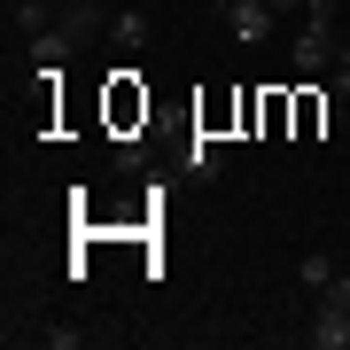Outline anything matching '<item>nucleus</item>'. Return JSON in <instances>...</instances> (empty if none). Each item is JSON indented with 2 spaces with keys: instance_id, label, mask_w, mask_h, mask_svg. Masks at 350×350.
I'll return each mask as SVG.
<instances>
[{
  "instance_id": "11",
  "label": "nucleus",
  "mask_w": 350,
  "mask_h": 350,
  "mask_svg": "<svg viewBox=\"0 0 350 350\" xmlns=\"http://www.w3.org/2000/svg\"><path fill=\"white\" fill-rule=\"evenodd\" d=\"M202 8H218V16H234V8H241V0H202Z\"/></svg>"
},
{
  "instance_id": "6",
  "label": "nucleus",
  "mask_w": 350,
  "mask_h": 350,
  "mask_svg": "<svg viewBox=\"0 0 350 350\" xmlns=\"http://www.w3.org/2000/svg\"><path fill=\"white\" fill-rule=\"evenodd\" d=\"M218 163H226L218 133H195V140H187V172H195V179H218Z\"/></svg>"
},
{
  "instance_id": "8",
  "label": "nucleus",
  "mask_w": 350,
  "mask_h": 350,
  "mask_svg": "<svg viewBox=\"0 0 350 350\" xmlns=\"http://www.w3.org/2000/svg\"><path fill=\"white\" fill-rule=\"evenodd\" d=\"M327 117H335V94H327V101H319V94H304V101H296V133H319Z\"/></svg>"
},
{
  "instance_id": "10",
  "label": "nucleus",
  "mask_w": 350,
  "mask_h": 350,
  "mask_svg": "<svg viewBox=\"0 0 350 350\" xmlns=\"http://www.w3.org/2000/svg\"><path fill=\"white\" fill-rule=\"evenodd\" d=\"M327 94H335V101L350 94V39H342V47H335V86H327Z\"/></svg>"
},
{
  "instance_id": "7",
  "label": "nucleus",
  "mask_w": 350,
  "mask_h": 350,
  "mask_svg": "<svg viewBox=\"0 0 350 350\" xmlns=\"http://www.w3.org/2000/svg\"><path fill=\"white\" fill-rule=\"evenodd\" d=\"M335 273H342V257H327V250H312V257H304V265H296V280H304V288H312V296H319V288H327V280H335Z\"/></svg>"
},
{
  "instance_id": "1",
  "label": "nucleus",
  "mask_w": 350,
  "mask_h": 350,
  "mask_svg": "<svg viewBox=\"0 0 350 350\" xmlns=\"http://www.w3.org/2000/svg\"><path fill=\"white\" fill-rule=\"evenodd\" d=\"M312 350H350V273H335L312 304V327H304Z\"/></svg>"
},
{
  "instance_id": "4",
  "label": "nucleus",
  "mask_w": 350,
  "mask_h": 350,
  "mask_svg": "<svg viewBox=\"0 0 350 350\" xmlns=\"http://www.w3.org/2000/svg\"><path fill=\"white\" fill-rule=\"evenodd\" d=\"M226 24H234V39H241V47H265V31H273V0H241Z\"/></svg>"
},
{
  "instance_id": "3",
  "label": "nucleus",
  "mask_w": 350,
  "mask_h": 350,
  "mask_svg": "<svg viewBox=\"0 0 350 350\" xmlns=\"http://www.w3.org/2000/svg\"><path fill=\"white\" fill-rule=\"evenodd\" d=\"M70 55H78V31H70V24H47V31H31V63H39V70H63Z\"/></svg>"
},
{
  "instance_id": "5",
  "label": "nucleus",
  "mask_w": 350,
  "mask_h": 350,
  "mask_svg": "<svg viewBox=\"0 0 350 350\" xmlns=\"http://www.w3.org/2000/svg\"><path fill=\"white\" fill-rule=\"evenodd\" d=\"M109 39H117V47L133 55V47H148V39H156V24H148L140 8H117V16H109Z\"/></svg>"
},
{
  "instance_id": "9",
  "label": "nucleus",
  "mask_w": 350,
  "mask_h": 350,
  "mask_svg": "<svg viewBox=\"0 0 350 350\" xmlns=\"http://www.w3.org/2000/svg\"><path fill=\"white\" fill-rule=\"evenodd\" d=\"M257 125H265V133L288 125V94H265V101H257Z\"/></svg>"
},
{
  "instance_id": "2",
  "label": "nucleus",
  "mask_w": 350,
  "mask_h": 350,
  "mask_svg": "<svg viewBox=\"0 0 350 350\" xmlns=\"http://www.w3.org/2000/svg\"><path fill=\"white\" fill-rule=\"evenodd\" d=\"M335 47H342L335 24H304V31H296V70H304V78H319L327 63H335Z\"/></svg>"
}]
</instances>
